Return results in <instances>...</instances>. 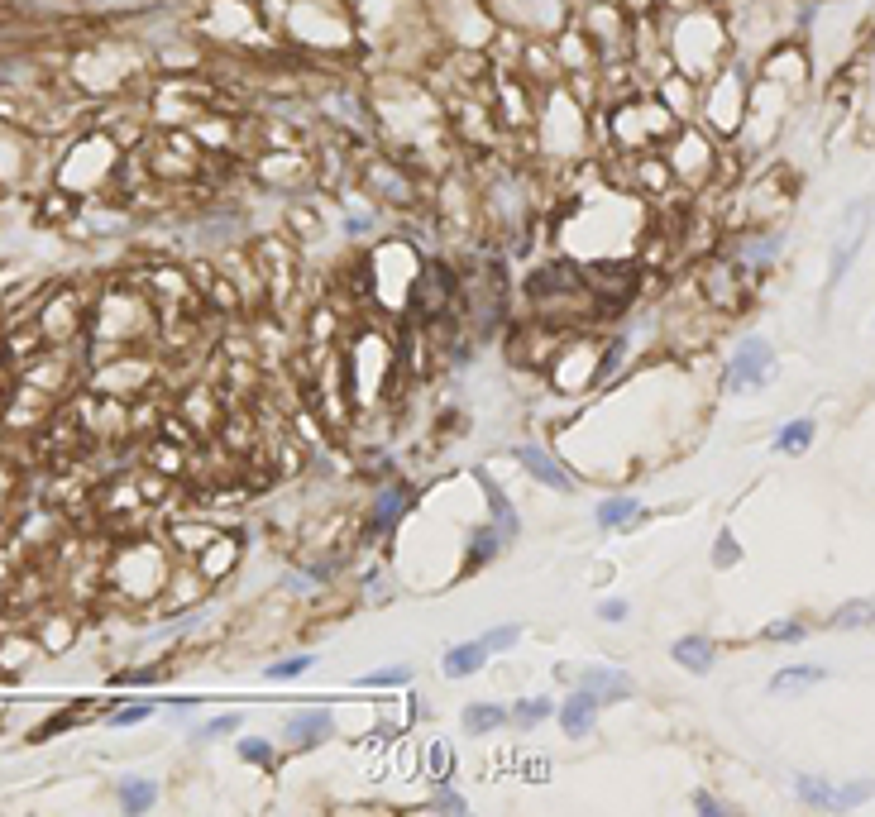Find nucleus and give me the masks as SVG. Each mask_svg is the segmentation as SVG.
I'll list each match as a JSON object with an SVG mask.
<instances>
[{
	"mask_svg": "<svg viewBox=\"0 0 875 817\" xmlns=\"http://www.w3.org/2000/svg\"><path fill=\"white\" fill-rule=\"evenodd\" d=\"M775 368H780V359H775V344H770L766 335H746V340L732 349L727 368H722V392H727V397L761 392V387L775 383Z\"/></svg>",
	"mask_w": 875,
	"mask_h": 817,
	"instance_id": "obj_1",
	"label": "nucleus"
},
{
	"mask_svg": "<svg viewBox=\"0 0 875 817\" xmlns=\"http://www.w3.org/2000/svg\"><path fill=\"white\" fill-rule=\"evenodd\" d=\"M34 321H39V330H44L48 349H67L77 335H87L91 306H87V297H82L77 287H58V292H48L44 297V306H39Z\"/></svg>",
	"mask_w": 875,
	"mask_h": 817,
	"instance_id": "obj_2",
	"label": "nucleus"
},
{
	"mask_svg": "<svg viewBox=\"0 0 875 817\" xmlns=\"http://www.w3.org/2000/svg\"><path fill=\"white\" fill-rule=\"evenodd\" d=\"M670 172L684 177L689 187H699V182L713 177V144H708L703 129H689V125L675 129V139H670Z\"/></svg>",
	"mask_w": 875,
	"mask_h": 817,
	"instance_id": "obj_3",
	"label": "nucleus"
},
{
	"mask_svg": "<svg viewBox=\"0 0 875 817\" xmlns=\"http://www.w3.org/2000/svg\"><path fill=\"white\" fill-rule=\"evenodd\" d=\"M866 225H871V201H856L852 211L842 215V225H837V239H832L828 292H832V287H837L842 278H847V268H852L856 249H861V239H866Z\"/></svg>",
	"mask_w": 875,
	"mask_h": 817,
	"instance_id": "obj_4",
	"label": "nucleus"
},
{
	"mask_svg": "<svg viewBox=\"0 0 875 817\" xmlns=\"http://www.w3.org/2000/svg\"><path fill=\"white\" fill-rule=\"evenodd\" d=\"M330 736H335V717L326 708H302L283 722V746H292V751H316Z\"/></svg>",
	"mask_w": 875,
	"mask_h": 817,
	"instance_id": "obj_5",
	"label": "nucleus"
},
{
	"mask_svg": "<svg viewBox=\"0 0 875 817\" xmlns=\"http://www.w3.org/2000/svg\"><path fill=\"white\" fill-rule=\"evenodd\" d=\"M512 459L522 464L541 488H555V493H574V478L565 473V464L555 459V454H546L541 445H531V440H522V445H512Z\"/></svg>",
	"mask_w": 875,
	"mask_h": 817,
	"instance_id": "obj_6",
	"label": "nucleus"
},
{
	"mask_svg": "<svg viewBox=\"0 0 875 817\" xmlns=\"http://www.w3.org/2000/svg\"><path fill=\"white\" fill-rule=\"evenodd\" d=\"M598 708H603V703L593 698L589 688L574 684V693L555 708V722H560V731H565L569 741H584V736H593V727H598Z\"/></svg>",
	"mask_w": 875,
	"mask_h": 817,
	"instance_id": "obj_7",
	"label": "nucleus"
},
{
	"mask_svg": "<svg viewBox=\"0 0 875 817\" xmlns=\"http://www.w3.org/2000/svg\"><path fill=\"white\" fill-rule=\"evenodd\" d=\"M407 507H412V488H407V483H388L383 493L373 497L364 531H369V536H388V531H393L397 521L407 516Z\"/></svg>",
	"mask_w": 875,
	"mask_h": 817,
	"instance_id": "obj_8",
	"label": "nucleus"
},
{
	"mask_svg": "<svg viewBox=\"0 0 875 817\" xmlns=\"http://www.w3.org/2000/svg\"><path fill=\"white\" fill-rule=\"evenodd\" d=\"M44 655V645L34 641V631H0V674L15 679V674H29L34 660Z\"/></svg>",
	"mask_w": 875,
	"mask_h": 817,
	"instance_id": "obj_9",
	"label": "nucleus"
},
{
	"mask_svg": "<svg viewBox=\"0 0 875 817\" xmlns=\"http://www.w3.org/2000/svg\"><path fill=\"white\" fill-rule=\"evenodd\" d=\"M579 688H589L598 703H617V698H627L632 693V674L617 665H589L579 669V679H574Z\"/></svg>",
	"mask_w": 875,
	"mask_h": 817,
	"instance_id": "obj_10",
	"label": "nucleus"
},
{
	"mask_svg": "<svg viewBox=\"0 0 875 817\" xmlns=\"http://www.w3.org/2000/svg\"><path fill=\"white\" fill-rule=\"evenodd\" d=\"M29 631H34V641L44 645V655H63V650H72V641H77V617H72V612H58V607H48Z\"/></svg>",
	"mask_w": 875,
	"mask_h": 817,
	"instance_id": "obj_11",
	"label": "nucleus"
},
{
	"mask_svg": "<svg viewBox=\"0 0 875 817\" xmlns=\"http://www.w3.org/2000/svg\"><path fill=\"white\" fill-rule=\"evenodd\" d=\"M593 521H598V531H632V526L646 521V507H641L632 493H617V497H603V502L593 507Z\"/></svg>",
	"mask_w": 875,
	"mask_h": 817,
	"instance_id": "obj_12",
	"label": "nucleus"
},
{
	"mask_svg": "<svg viewBox=\"0 0 875 817\" xmlns=\"http://www.w3.org/2000/svg\"><path fill=\"white\" fill-rule=\"evenodd\" d=\"M488 660H493V650L483 645V636H479V641H460V645H450V650H445L440 674H445V679H474Z\"/></svg>",
	"mask_w": 875,
	"mask_h": 817,
	"instance_id": "obj_13",
	"label": "nucleus"
},
{
	"mask_svg": "<svg viewBox=\"0 0 875 817\" xmlns=\"http://www.w3.org/2000/svg\"><path fill=\"white\" fill-rule=\"evenodd\" d=\"M670 655H675L679 669H689V674H708L713 660H718V645L708 641L703 631H689V636H679V641L670 645Z\"/></svg>",
	"mask_w": 875,
	"mask_h": 817,
	"instance_id": "obj_14",
	"label": "nucleus"
},
{
	"mask_svg": "<svg viewBox=\"0 0 875 817\" xmlns=\"http://www.w3.org/2000/svg\"><path fill=\"white\" fill-rule=\"evenodd\" d=\"M479 488H483V497H488V507H493V526H498V531L507 536V545H512V540L522 536V521H517V512H512L507 493L493 483V478H488V469H479Z\"/></svg>",
	"mask_w": 875,
	"mask_h": 817,
	"instance_id": "obj_15",
	"label": "nucleus"
},
{
	"mask_svg": "<svg viewBox=\"0 0 875 817\" xmlns=\"http://www.w3.org/2000/svg\"><path fill=\"white\" fill-rule=\"evenodd\" d=\"M813 684H828V669L823 665H785L780 674H770V693L780 698V693H804V688Z\"/></svg>",
	"mask_w": 875,
	"mask_h": 817,
	"instance_id": "obj_16",
	"label": "nucleus"
},
{
	"mask_svg": "<svg viewBox=\"0 0 875 817\" xmlns=\"http://www.w3.org/2000/svg\"><path fill=\"white\" fill-rule=\"evenodd\" d=\"M230 564H235V540H230V536H216V531H211V540H206V545L197 550V569L206 574V583H216L220 574L230 569Z\"/></svg>",
	"mask_w": 875,
	"mask_h": 817,
	"instance_id": "obj_17",
	"label": "nucleus"
},
{
	"mask_svg": "<svg viewBox=\"0 0 875 817\" xmlns=\"http://www.w3.org/2000/svg\"><path fill=\"white\" fill-rule=\"evenodd\" d=\"M555 698H546V693H536V698H517V708H507V727L517 731H536L546 717H555Z\"/></svg>",
	"mask_w": 875,
	"mask_h": 817,
	"instance_id": "obj_18",
	"label": "nucleus"
},
{
	"mask_svg": "<svg viewBox=\"0 0 875 817\" xmlns=\"http://www.w3.org/2000/svg\"><path fill=\"white\" fill-rule=\"evenodd\" d=\"M460 727L469 731V736H488V731H503V727H507V708H503V703H464Z\"/></svg>",
	"mask_w": 875,
	"mask_h": 817,
	"instance_id": "obj_19",
	"label": "nucleus"
},
{
	"mask_svg": "<svg viewBox=\"0 0 875 817\" xmlns=\"http://www.w3.org/2000/svg\"><path fill=\"white\" fill-rule=\"evenodd\" d=\"M775 254H780V235H751V239H742V249H737V258H732V268H737V273H751V268L775 263Z\"/></svg>",
	"mask_w": 875,
	"mask_h": 817,
	"instance_id": "obj_20",
	"label": "nucleus"
},
{
	"mask_svg": "<svg viewBox=\"0 0 875 817\" xmlns=\"http://www.w3.org/2000/svg\"><path fill=\"white\" fill-rule=\"evenodd\" d=\"M813 435H818V421H813V416H799V421H785V426H780V435L770 440V450L775 454H804L813 445Z\"/></svg>",
	"mask_w": 875,
	"mask_h": 817,
	"instance_id": "obj_21",
	"label": "nucleus"
},
{
	"mask_svg": "<svg viewBox=\"0 0 875 817\" xmlns=\"http://www.w3.org/2000/svg\"><path fill=\"white\" fill-rule=\"evenodd\" d=\"M503 545H507V536L498 531V526H479V531L469 536V559H464V569H483L488 559H498Z\"/></svg>",
	"mask_w": 875,
	"mask_h": 817,
	"instance_id": "obj_22",
	"label": "nucleus"
},
{
	"mask_svg": "<svg viewBox=\"0 0 875 817\" xmlns=\"http://www.w3.org/2000/svg\"><path fill=\"white\" fill-rule=\"evenodd\" d=\"M794 794H799L804 808H823V813H832V794H837V784H832V779H818V774H794Z\"/></svg>",
	"mask_w": 875,
	"mask_h": 817,
	"instance_id": "obj_23",
	"label": "nucleus"
},
{
	"mask_svg": "<svg viewBox=\"0 0 875 817\" xmlns=\"http://www.w3.org/2000/svg\"><path fill=\"white\" fill-rule=\"evenodd\" d=\"M861 626H875V602L871 598H852L832 612V631H861Z\"/></svg>",
	"mask_w": 875,
	"mask_h": 817,
	"instance_id": "obj_24",
	"label": "nucleus"
},
{
	"mask_svg": "<svg viewBox=\"0 0 875 817\" xmlns=\"http://www.w3.org/2000/svg\"><path fill=\"white\" fill-rule=\"evenodd\" d=\"M158 803V789L149 779H120V808L125 813H149Z\"/></svg>",
	"mask_w": 875,
	"mask_h": 817,
	"instance_id": "obj_25",
	"label": "nucleus"
},
{
	"mask_svg": "<svg viewBox=\"0 0 875 817\" xmlns=\"http://www.w3.org/2000/svg\"><path fill=\"white\" fill-rule=\"evenodd\" d=\"M235 751H240V760L259 765V770H273V765H278V746H273L268 736H240Z\"/></svg>",
	"mask_w": 875,
	"mask_h": 817,
	"instance_id": "obj_26",
	"label": "nucleus"
},
{
	"mask_svg": "<svg viewBox=\"0 0 875 817\" xmlns=\"http://www.w3.org/2000/svg\"><path fill=\"white\" fill-rule=\"evenodd\" d=\"M311 665H316V655L302 650V655H287V660H278V665H268L263 669V679H268V684H292V679H302Z\"/></svg>",
	"mask_w": 875,
	"mask_h": 817,
	"instance_id": "obj_27",
	"label": "nucleus"
},
{
	"mask_svg": "<svg viewBox=\"0 0 875 817\" xmlns=\"http://www.w3.org/2000/svg\"><path fill=\"white\" fill-rule=\"evenodd\" d=\"M450 774H455V751H450V741H431V746H426V779L450 784Z\"/></svg>",
	"mask_w": 875,
	"mask_h": 817,
	"instance_id": "obj_28",
	"label": "nucleus"
},
{
	"mask_svg": "<svg viewBox=\"0 0 875 817\" xmlns=\"http://www.w3.org/2000/svg\"><path fill=\"white\" fill-rule=\"evenodd\" d=\"M737 564H742V540L732 526H722L713 540V569H737Z\"/></svg>",
	"mask_w": 875,
	"mask_h": 817,
	"instance_id": "obj_29",
	"label": "nucleus"
},
{
	"mask_svg": "<svg viewBox=\"0 0 875 817\" xmlns=\"http://www.w3.org/2000/svg\"><path fill=\"white\" fill-rule=\"evenodd\" d=\"M364 688H407L412 684V665H388V669H373L359 679Z\"/></svg>",
	"mask_w": 875,
	"mask_h": 817,
	"instance_id": "obj_30",
	"label": "nucleus"
},
{
	"mask_svg": "<svg viewBox=\"0 0 875 817\" xmlns=\"http://www.w3.org/2000/svg\"><path fill=\"white\" fill-rule=\"evenodd\" d=\"M517 641H522V626H517V622H503V626H488V631H483V645H488L493 655L517 650Z\"/></svg>",
	"mask_w": 875,
	"mask_h": 817,
	"instance_id": "obj_31",
	"label": "nucleus"
},
{
	"mask_svg": "<svg viewBox=\"0 0 875 817\" xmlns=\"http://www.w3.org/2000/svg\"><path fill=\"white\" fill-rule=\"evenodd\" d=\"M240 727H244L240 712H220V717H211V722L197 727V741H220V736H235Z\"/></svg>",
	"mask_w": 875,
	"mask_h": 817,
	"instance_id": "obj_32",
	"label": "nucleus"
},
{
	"mask_svg": "<svg viewBox=\"0 0 875 817\" xmlns=\"http://www.w3.org/2000/svg\"><path fill=\"white\" fill-rule=\"evenodd\" d=\"M875 789L871 784H861V779H852V784H842L837 794H832V813H847V808H856V803H866Z\"/></svg>",
	"mask_w": 875,
	"mask_h": 817,
	"instance_id": "obj_33",
	"label": "nucleus"
},
{
	"mask_svg": "<svg viewBox=\"0 0 875 817\" xmlns=\"http://www.w3.org/2000/svg\"><path fill=\"white\" fill-rule=\"evenodd\" d=\"M809 631H804V622H794V617H780V622H770L766 631H761V641H804Z\"/></svg>",
	"mask_w": 875,
	"mask_h": 817,
	"instance_id": "obj_34",
	"label": "nucleus"
},
{
	"mask_svg": "<svg viewBox=\"0 0 875 817\" xmlns=\"http://www.w3.org/2000/svg\"><path fill=\"white\" fill-rule=\"evenodd\" d=\"M431 808H436V813H469V803H464L460 794H455V789H445V784H436V798H431Z\"/></svg>",
	"mask_w": 875,
	"mask_h": 817,
	"instance_id": "obj_35",
	"label": "nucleus"
},
{
	"mask_svg": "<svg viewBox=\"0 0 875 817\" xmlns=\"http://www.w3.org/2000/svg\"><path fill=\"white\" fill-rule=\"evenodd\" d=\"M154 717V703H134V708L110 712V727H134V722H149Z\"/></svg>",
	"mask_w": 875,
	"mask_h": 817,
	"instance_id": "obj_36",
	"label": "nucleus"
},
{
	"mask_svg": "<svg viewBox=\"0 0 875 817\" xmlns=\"http://www.w3.org/2000/svg\"><path fill=\"white\" fill-rule=\"evenodd\" d=\"M598 617H603V622H627L632 607H627L622 598H608V602H598Z\"/></svg>",
	"mask_w": 875,
	"mask_h": 817,
	"instance_id": "obj_37",
	"label": "nucleus"
},
{
	"mask_svg": "<svg viewBox=\"0 0 875 817\" xmlns=\"http://www.w3.org/2000/svg\"><path fill=\"white\" fill-rule=\"evenodd\" d=\"M517 770H522L531 784H546V779H550V765H546V760H526V755H522V760H517Z\"/></svg>",
	"mask_w": 875,
	"mask_h": 817,
	"instance_id": "obj_38",
	"label": "nucleus"
},
{
	"mask_svg": "<svg viewBox=\"0 0 875 817\" xmlns=\"http://www.w3.org/2000/svg\"><path fill=\"white\" fill-rule=\"evenodd\" d=\"M694 808H699L703 817H718V813H727V803H722V798H713V794H708V789H699V794H694Z\"/></svg>",
	"mask_w": 875,
	"mask_h": 817,
	"instance_id": "obj_39",
	"label": "nucleus"
}]
</instances>
